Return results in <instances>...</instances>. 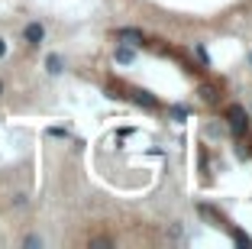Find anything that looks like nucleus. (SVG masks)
Returning <instances> with one entry per match:
<instances>
[{
    "instance_id": "nucleus-7",
    "label": "nucleus",
    "mask_w": 252,
    "mask_h": 249,
    "mask_svg": "<svg viewBox=\"0 0 252 249\" xmlns=\"http://www.w3.org/2000/svg\"><path fill=\"white\" fill-rule=\"evenodd\" d=\"M200 97H204L207 104H214V101H217V88H210V84H204V88H200Z\"/></svg>"
},
{
    "instance_id": "nucleus-3",
    "label": "nucleus",
    "mask_w": 252,
    "mask_h": 249,
    "mask_svg": "<svg viewBox=\"0 0 252 249\" xmlns=\"http://www.w3.org/2000/svg\"><path fill=\"white\" fill-rule=\"evenodd\" d=\"M117 39L126 42V45H142L146 42V36H142L139 30H129V26H126V30H117Z\"/></svg>"
},
{
    "instance_id": "nucleus-9",
    "label": "nucleus",
    "mask_w": 252,
    "mask_h": 249,
    "mask_svg": "<svg viewBox=\"0 0 252 249\" xmlns=\"http://www.w3.org/2000/svg\"><path fill=\"white\" fill-rule=\"evenodd\" d=\"M3 55H7V39L0 36V59H3Z\"/></svg>"
},
{
    "instance_id": "nucleus-8",
    "label": "nucleus",
    "mask_w": 252,
    "mask_h": 249,
    "mask_svg": "<svg viewBox=\"0 0 252 249\" xmlns=\"http://www.w3.org/2000/svg\"><path fill=\"white\" fill-rule=\"evenodd\" d=\"M233 240H236L239 246H252V236H246L243 230H233Z\"/></svg>"
},
{
    "instance_id": "nucleus-6",
    "label": "nucleus",
    "mask_w": 252,
    "mask_h": 249,
    "mask_svg": "<svg viewBox=\"0 0 252 249\" xmlns=\"http://www.w3.org/2000/svg\"><path fill=\"white\" fill-rule=\"evenodd\" d=\"M45 71L49 74H62V55H49V59H45Z\"/></svg>"
},
{
    "instance_id": "nucleus-4",
    "label": "nucleus",
    "mask_w": 252,
    "mask_h": 249,
    "mask_svg": "<svg viewBox=\"0 0 252 249\" xmlns=\"http://www.w3.org/2000/svg\"><path fill=\"white\" fill-rule=\"evenodd\" d=\"M133 101L142 104V107H149V110H156V107H158V101H156L152 94H146V91H133Z\"/></svg>"
},
{
    "instance_id": "nucleus-1",
    "label": "nucleus",
    "mask_w": 252,
    "mask_h": 249,
    "mask_svg": "<svg viewBox=\"0 0 252 249\" xmlns=\"http://www.w3.org/2000/svg\"><path fill=\"white\" fill-rule=\"evenodd\" d=\"M226 120H230V130L236 133V136H243L246 126H249V120H246V110L239 107V104H233V107L226 110Z\"/></svg>"
},
{
    "instance_id": "nucleus-10",
    "label": "nucleus",
    "mask_w": 252,
    "mask_h": 249,
    "mask_svg": "<svg viewBox=\"0 0 252 249\" xmlns=\"http://www.w3.org/2000/svg\"><path fill=\"white\" fill-rule=\"evenodd\" d=\"M0 94H3V81H0Z\"/></svg>"
},
{
    "instance_id": "nucleus-5",
    "label": "nucleus",
    "mask_w": 252,
    "mask_h": 249,
    "mask_svg": "<svg viewBox=\"0 0 252 249\" xmlns=\"http://www.w3.org/2000/svg\"><path fill=\"white\" fill-rule=\"evenodd\" d=\"M133 59H136V52L129 49V45H120V49H117V62H120V65H129Z\"/></svg>"
},
{
    "instance_id": "nucleus-2",
    "label": "nucleus",
    "mask_w": 252,
    "mask_h": 249,
    "mask_svg": "<svg viewBox=\"0 0 252 249\" xmlns=\"http://www.w3.org/2000/svg\"><path fill=\"white\" fill-rule=\"evenodd\" d=\"M23 39H26L30 45H39V42L45 39V30H42V23H30V26L23 30Z\"/></svg>"
}]
</instances>
